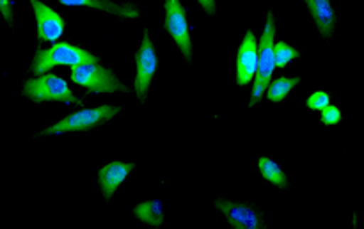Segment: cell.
Listing matches in <instances>:
<instances>
[{"label":"cell","instance_id":"20","mask_svg":"<svg viewBox=\"0 0 364 229\" xmlns=\"http://www.w3.org/2000/svg\"><path fill=\"white\" fill-rule=\"evenodd\" d=\"M0 13H2L4 20L9 25H13V6H11V0H0Z\"/></svg>","mask_w":364,"mask_h":229},{"label":"cell","instance_id":"14","mask_svg":"<svg viewBox=\"0 0 364 229\" xmlns=\"http://www.w3.org/2000/svg\"><path fill=\"white\" fill-rule=\"evenodd\" d=\"M134 213L139 220H142V223H146V224H151V226H155V228L162 226V223H164V208H162V203L160 201L141 203V205L135 206Z\"/></svg>","mask_w":364,"mask_h":229},{"label":"cell","instance_id":"17","mask_svg":"<svg viewBox=\"0 0 364 229\" xmlns=\"http://www.w3.org/2000/svg\"><path fill=\"white\" fill-rule=\"evenodd\" d=\"M301 55L299 50H295L294 46H290L288 43L279 41V43H274V59H276V66L284 68L290 60L297 59Z\"/></svg>","mask_w":364,"mask_h":229},{"label":"cell","instance_id":"10","mask_svg":"<svg viewBox=\"0 0 364 229\" xmlns=\"http://www.w3.org/2000/svg\"><path fill=\"white\" fill-rule=\"evenodd\" d=\"M258 64V43L251 31L245 34L244 43L238 48L237 55V82L238 85H247L255 78Z\"/></svg>","mask_w":364,"mask_h":229},{"label":"cell","instance_id":"11","mask_svg":"<svg viewBox=\"0 0 364 229\" xmlns=\"http://www.w3.org/2000/svg\"><path fill=\"white\" fill-rule=\"evenodd\" d=\"M134 164L127 162H110L105 167H102L98 178H100V187H102L103 196L105 199H110L114 196V192L117 191L121 183L127 180L128 174L134 171Z\"/></svg>","mask_w":364,"mask_h":229},{"label":"cell","instance_id":"19","mask_svg":"<svg viewBox=\"0 0 364 229\" xmlns=\"http://www.w3.org/2000/svg\"><path fill=\"white\" fill-rule=\"evenodd\" d=\"M329 103H331L329 95H327V92H323V91L315 92V95H311L308 98V107L311 110H322L323 107H327Z\"/></svg>","mask_w":364,"mask_h":229},{"label":"cell","instance_id":"16","mask_svg":"<svg viewBox=\"0 0 364 229\" xmlns=\"http://www.w3.org/2000/svg\"><path fill=\"white\" fill-rule=\"evenodd\" d=\"M259 171H262V176L265 178L267 181H270L272 185H276V187L279 188L288 187L287 174L281 171V167L277 166L274 160L267 159V156H262V159H259Z\"/></svg>","mask_w":364,"mask_h":229},{"label":"cell","instance_id":"15","mask_svg":"<svg viewBox=\"0 0 364 229\" xmlns=\"http://www.w3.org/2000/svg\"><path fill=\"white\" fill-rule=\"evenodd\" d=\"M301 82V78L299 77H294V78H287V77H279L276 78V80L272 82V84H269V87H267V98L270 100V102L277 103V102H283L284 98H287L288 95H290L291 89L295 87V85Z\"/></svg>","mask_w":364,"mask_h":229},{"label":"cell","instance_id":"2","mask_svg":"<svg viewBox=\"0 0 364 229\" xmlns=\"http://www.w3.org/2000/svg\"><path fill=\"white\" fill-rule=\"evenodd\" d=\"M85 63H100V57L92 55L87 50L70 45V43H57L48 50L38 48L31 71L34 75H45L46 71L55 66H77V64Z\"/></svg>","mask_w":364,"mask_h":229},{"label":"cell","instance_id":"12","mask_svg":"<svg viewBox=\"0 0 364 229\" xmlns=\"http://www.w3.org/2000/svg\"><path fill=\"white\" fill-rule=\"evenodd\" d=\"M306 4H308V9L315 20L316 27H318L320 34L323 38H331L334 27H336V13L331 6V0H306Z\"/></svg>","mask_w":364,"mask_h":229},{"label":"cell","instance_id":"18","mask_svg":"<svg viewBox=\"0 0 364 229\" xmlns=\"http://www.w3.org/2000/svg\"><path fill=\"white\" fill-rule=\"evenodd\" d=\"M320 112H322V123L327 124V127H333V124H338L341 121L340 109L334 105H331V103L327 107H323Z\"/></svg>","mask_w":364,"mask_h":229},{"label":"cell","instance_id":"4","mask_svg":"<svg viewBox=\"0 0 364 229\" xmlns=\"http://www.w3.org/2000/svg\"><path fill=\"white\" fill-rule=\"evenodd\" d=\"M119 107L114 105H102L96 107V109H84L80 112L70 114L68 117H64L63 121H59L53 127L43 130L39 135H59L66 134V132H87L92 130L96 127H102L107 121L112 119L117 112H119Z\"/></svg>","mask_w":364,"mask_h":229},{"label":"cell","instance_id":"3","mask_svg":"<svg viewBox=\"0 0 364 229\" xmlns=\"http://www.w3.org/2000/svg\"><path fill=\"white\" fill-rule=\"evenodd\" d=\"M71 80L77 85H82V87L87 89L89 92H96V95H102V92L130 91L127 85L121 84L119 78L114 75L112 70H107V68L100 66L98 63H85L71 66Z\"/></svg>","mask_w":364,"mask_h":229},{"label":"cell","instance_id":"5","mask_svg":"<svg viewBox=\"0 0 364 229\" xmlns=\"http://www.w3.org/2000/svg\"><path fill=\"white\" fill-rule=\"evenodd\" d=\"M23 95L36 103L41 102H64L80 105L82 100L71 92L66 82L57 75H41L38 78L27 80L23 85Z\"/></svg>","mask_w":364,"mask_h":229},{"label":"cell","instance_id":"1","mask_svg":"<svg viewBox=\"0 0 364 229\" xmlns=\"http://www.w3.org/2000/svg\"><path fill=\"white\" fill-rule=\"evenodd\" d=\"M274 38H276V21L274 14H267L265 31H263L262 39L258 43V64H256L255 85H252V96L249 107H255L256 103L262 102L265 89L269 87L270 78H272L274 68H276V59H274Z\"/></svg>","mask_w":364,"mask_h":229},{"label":"cell","instance_id":"13","mask_svg":"<svg viewBox=\"0 0 364 229\" xmlns=\"http://www.w3.org/2000/svg\"><path fill=\"white\" fill-rule=\"evenodd\" d=\"M64 6H84L91 7V9L105 11V13L116 14L119 18H137L139 7L135 4H114L110 0H59Z\"/></svg>","mask_w":364,"mask_h":229},{"label":"cell","instance_id":"6","mask_svg":"<svg viewBox=\"0 0 364 229\" xmlns=\"http://www.w3.org/2000/svg\"><path fill=\"white\" fill-rule=\"evenodd\" d=\"M135 63H137V75H135V92L141 102H144L148 96L149 85H151L153 75L156 71V52L155 45L151 43L149 32L144 31L142 36L141 48H139L137 55H135Z\"/></svg>","mask_w":364,"mask_h":229},{"label":"cell","instance_id":"9","mask_svg":"<svg viewBox=\"0 0 364 229\" xmlns=\"http://www.w3.org/2000/svg\"><path fill=\"white\" fill-rule=\"evenodd\" d=\"M31 4L34 7L36 21H38L39 41H57L63 36L64 25H66L63 16L39 0H31Z\"/></svg>","mask_w":364,"mask_h":229},{"label":"cell","instance_id":"8","mask_svg":"<svg viewBox=\"0 0 364 229\" xmlns=\"http://www.w3.org/2000/svg\"><path fill=\"white\" fill-rule=\"evenodd\" d=\"M215 206L224 213L228 223L235 229H265V220L262 219L256 210L251 206L240 205V203L228 201V199H217Z\"/></svg>","mask_w":364,"mask_h":229},{"label":"cell","instance_id":"21","mask_svg":"<svg viewBox=\"0 0 364 229\" xmlns=\"http://www.w3.org/2000/svg\"><path fill=\"white\" fill-rule=\"evenodd\" d=\"M198 2L205 7V11L208 14L215 13V0H198Z\"/></svg>","mask_w":364,"mask_h":229},{"label":"cell","instance_id":"7","mask_svg":"<svg viewBox=\"0 0 364 229\" xmlns=\"http://www.w3.org/2000/svg\"><path fill=\"white\" fill-rule=\"evenodd\" d=\"M166 28L187 60L192 59V39L188 31L187 14L180 0H166Z\"/></svg>","mask_w":364,"mask_h":229}]
</instances>
